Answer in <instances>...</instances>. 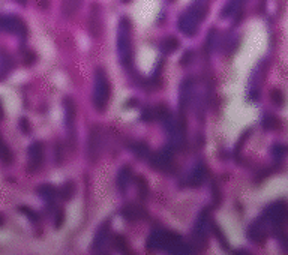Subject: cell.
<instances>
[{"instance_id":"cell-9","label":"cell","mask_w":288,"mask_h":255,"mask_svg":"<svg viewBox=\"0 0 288 255\" xmlns=\"http://www.w3.org/2000/svg\"><path fill=\"white\" fill-rule=\"evenodd\" d=\"M101 32H102V21H101L99 5L93 3L92 5V15H90V33L93 36H99Z\"/></svg>"},{"instance_id":"cell-2","label":"cell","mask_w":288,"mask_h":255,"mask_svg":"<svg viewBox=\"0 0 288 255\" xmlns=\"http://www.w3.org/2000/svg\"><path fill=\"white\" fill-rule=\"evenodd\" d=\"M264 218L267 219L269 225L272 227L273 233L276 237H284V227H285V219H287V207L284 201L273 203L272 206L267 207Z\"/></svg>"},{"instance_id":"cell-5","label":"cell","mask_w":288,"mask_h":255,"mask_svg":"<svg viewBox=\"0 0 288 255\" xmlns=\"http://www.w3.org/2000/svg\"><path fill=\"white\" fill-rule=\"evenodd\" d=\"M0 27H3L9 33L20 36V38H24L27 35V27L24 21L17 15H6L3 18H0Z\"/></svg>"},{"instance_id":"cell-17","label":"cell","mask_w":288,"mask_h":255,"mask_svg":"<svg viewBox=\"0 0 288 255\" xmlns=\"http://www.w3.org/2000/svg\"><path fill=\"white\" fill-rule=\"evenodd\" d=\"M38 194L42 195L47 201H53L56 198V195H57V191L51 185H44V186H39Z\"/></svg>"},{"instance_id":"cell-22","label":"cell","mask_w":288,"mask_h":255,"mask_svg":"<svg viewBox=\"0 0 288 255\" xmlns=\"http://www.w3.org/2000/svg\"><path fill=\"white\" fill-rule=\"evenodd\" d=\"M210 227H212V230H213V233L216 234V237L219 239V242H221V245L224 246V249L225 251H228L230 249V245L227 243V240H225V237H224V233L221 231V228L215 224V222H210Z\"/></svg>"},{"instance_id":"cell-32","label":"cell","mask_w":288,"mask_h":255,"mask_svg":"<svg viewBox=\"0 0 288 255\" xmlns=\"http://www.w3.org/2000/svg\"><path fill=\"white\" fill-rule=\"evenodd\" d=\"M234 255H251L248 251H243V249H240V251H236L234 252Z\"/></svg>"},{"instance_id":"cell-16","label":"cell","mask_w":288,"mask_h":255,"mask_svg":"<svg viewBox=\"0 0 288 255\" xmlns=\"http://www.w3.org/2000/svg\"><path fill=\"white\" fill-rule=\"evenodd\" d=\"M129 182H131V170H129V167H123V168L119 171V177H117L119 188H120L122 191H125Z\"/></svg>"},{"instance_id":"cell-28","label":"cell","mask_w":288,"mask_h":255,"mask_svg":"<svg viewBox=\"0 0 288 255\" xmlns=\"http://www.w3.org/2000/svg\"><path fill=\"white\" fill-rule=\"evenodd\" d=\"M63 218H65L63 210H59V212H57V216H56V228L62 227V224H63Z\"/></svg>"},{"instance_id":"cell-24","label":"cell","mask_w":288,"mask_h":255,"mask_svg":"<svg viewBox=\"0 0 288 255\" xmlns=\"http://www.w3.org/2000/svg\"><path fill=\"white\" fill-rule=\"evenodd\" d=\"M272 101L275 102V104H278L279 107H282V104H284V95H282V92L281 90H278V89H275V90H272Z\"/></svg>"},{"instance_id":"cell-15","label":"cell","mask_w":288,"mask_h":255,"mask_svg":"<svg viewBox=\"0 0 288 255\" xmlns=\"http://www.w3.org/2000/svg\"><path fill=\"white\" fill-rule=\"evenodd\" d=\"M177 48H179V41H177L176 38L170 36V38L164 39V42H162V51H164L165 54L174 53V51H176Z\"/></svg>"},{"instance_id":"cell-8","label":"cell","mask_w":288,"mask_h":255,"mask_svg":"<svg viewBox=\"0 0 288 255\" xmlns=\"http://www.w3.org/2000/svg\"><path fill=\"white\" fill-rule=\"evenodd\" d=\"M152 164L158 170L168 171V168L173 165V152H171V149H162V150H159L156 155L153 156Z\"/></svg>"},{"instance_id":"cell-13","label":"cell","mask_w":288,"mask_h":255,"mask_svg":"<svg viewBox=\"0 0 288 255\" xmlns=\"http://www.w3.org/2000/svg\"><path fill=\"white\" fill-rule=\"evenodd\" d=\"M108 233H110V221L104 222V225L98 230L96 237H95V243H93L95 249H99V248H101V246L107 242V239H108Z\"/></svg>"},{"instance_id":"cell-11","label":"cell","mask_w":288,"mask_h":255,"mask_svg":"<svg viewBox=\"0 0 288 255\" xmlns=\"http://www.w3.org/2000/svg\"><path fill=\"white\" fill-rule=\"evenodd\" d=\"M80 6H81V0H63L62 12L65 17H72L78 12Z\"/></svg>"},{"instance_id":"cell-18","label":"cell","mask_w":288,"mask_h":255,"mask_svg":"<svg viewBox=\"0 0 288 255\" xmlns=\"http://www.w3.org/2000/svg\"><path fill=\"white\" fill-rule=\"evenodd\" d=\"M65 111H66V123L69 125L74 120L75 116V105H74V101L66 98L65 99Z\"/></svg>"},{"instance_id":"cell-34","label":"cell","mask_w":288,"mask_h":255,"mask_svg":"<svg viewBox=\"0 0 288 255\" xmlns=\"http://www.w3.org/2000/svg\"><path fill=\"white\" fill-rule=\"evenodd\" d=\"M17 2H18L20 5H24V3H26V0H17Z\"/></svg>"},{"instance_id":"cell-31","label":"cell","mask_w":288,"mask_h":255,"mask_svg":"<svg viewBox=\"0 0 288 255\" xmlns=\"http://www.w3.org/2000/svg\"><path fill=\"white\" fill-rule=\"evenodd\" d=\"M35 59H36V56H35L33 53H27V56L24 57V62H26L27 65H30V63H32V62H33Z\"/></svg>"},{"instance_id":"cell-23","label":"cell","mask_w":288,"mask_h":255,"mask_svg":"<svg viewBox=\"0 0 288 255\" xmlns=\"http://www.w3.org/2000/svg\"><path fill=\"white\" fill-rule=\"evenodd\" d=\"M134 153H135L137 156H140V158H146L149 155V149H147L146 144L140 143V144H135L134 146Z\"/></svg>"},{"instance_id":"cell-30","label":"cell","mask_w":288,"mask_h":255,"mask_svg":"<svg viewBox=\"0 0 288 255\" xmlns=\"http://www.w3.org/2000/svg\"><path fill=\"white\" fill-rule=\"evenodd\" d=\"M191 59H194V53H192V51H186L185 56H183V59L180 60V63H182V65H188V62H189Z\"/></svg>"},{"instance_id":"cell-26","label":"cell","mask_w":288,"mask_h":255,"mask_svg":"<svg viewBox=\"0 0 288 255\" xmlns=\"http://www.w3.org/2000/svg\"><path fill=\"white\" fill-rule=\"evenodd\" d=\"M236 11V2H230L228 5H225L224 11H222V17H228V15H231L233 12Z\"/></svg>"},{"instance_id":"cell-14","label":"cell","mask_w":288,"mask_h":255,"mask_svg":"<svg viewBox=\"0 0 288 255\" xmlns=\"http://www.w3.org/2000/svg\"><path fill=\"white\" fill-rule=\"evenodd\" d=\"M204 180H206V168L200 165L191 174V185L192 186H200Z\"/></svg>"},{"instance_id":"cell-29","label":"cell","mask_w":288,"mask_h":255,"mask_svg":"<svg viewBox=\"0 0 288 255\" xmlns=\"http://www.w3.org/2000/svg\"><path fill=\"white\" fill-rule=\"evenodd\" d=\"M20 126H21V131L29 134L30 132V125H29V120L27 119H21L20 120Z\"/></svg>"},{"instance_id":"cell-7","label":"cell","mask_w":288,"mask_h":255,"mask_svg":"<svg viewBox=\"0 0 288 255\" xmlns=\"http://www.w3.org/2000/svg\"><path fill=\"white\" fill-rule=\"evenodd\" d=\"M248 236H249V240H252L254 243L257 245H263L266 242V224H264V219H257L251 224V227L248 228Z\"/></svg>"},{"instance_id":"cell-33","label":"cell","mask_w":288,"mask_h":255,"mask_svg":"<svg viewBox=\"0 0 288 255\" xmlns=\"http://www.w3.org/2000/svg\"><path fill=\"white\" fill-rule=\"evenodd\" d=\"M2 225H3V216L0 215V227H2Z\"/></svg>"},{"instance_id":"cell-1","label":"cell","mask_w":288,"mask_h":255,"mask_svg":"<svg viewBox=\"0 0 288 255\" xmlns=\"http://www.w3.org/2000/svg\"><path fill=\"white\" fill-rule=\"evenodd\" d=\"M110 95H111L110 81H108L105 72L102 69H98L96 77H95V89H93V105L98 111L105 110Z\"/></svg>"},{"instance_id":"cell-10","label":"cell","mask_w":288,"mask_h":255,"mask_svg":"<svg viewBox=\"0 0 288 255\" xmlns=\"http://www.w3.org/2000/svg\"><path fill=\"white\" fill-rule=\"evenodd\" d=\"M164 240H165V231L162 230H156L150 234L149 240H147V248L149 251L155 252L159 249H164Z\"/></svg>"},{"instance_id":"cell-3","label":"cell","mask_w":288,"mask_h":255,"mask_svg":"<svg viewBox=\"0 0 288 255\" xmlns=\"http://www.w3.org/2000/svg\"><path fill=\"white\" fill-rule=\"evenodd\" d=\"M207 8L206 6H194L188 12H185L179 18V29L186 35V36H194L198 30L200 21L206 17Z\"/></svg>"},{"instance_id":"cell-25","label":"cell","mask_w":288,"mask_h":255,"mask_svg":"<svg viewBox=\"0 0 288 255\" xmlns=\"http://www.w3.org/2000/svg\"><path fill=\"white\" fill-rule=\"evenodd\" d=\"M137 183H138V191H140V197L144 198L147 195V182L143 177H137Z\"/></svg>"},{"instance_id":"cell-20","label":"cell","mask_w":288,"mask_h":255,"mask_svg":"<svg viewBox=\"0 0 288 255\" xmlns=\"http://www.w3.org/2000/svg\"><path fill=\"white\" fill-rule=\"evenodd\" d=\"M113 243H114V248H116L119 252H123V254H126L128 252V242H126V239L123 237V236H116L114 237V240H113Z\"/></svg>"},{"instance_id":"cell-6","label":"cell","mask_w":288,"mask_h":255,"mask_svg":"<svg viewBox=\"0 0 288 255\" xmlns=\"http://www.w3.org/2000/svg\"><path fill=\"white\" fill-rule=\"evenodd\" d=\"M44 162V144L42 143H33L29 147V170L35 171L38 170Z\"/></svg>"},{"instance_id":"cell-4","label":"cell","mask_w":288,"mask_h":255,"mask_svg":"<svg viewBox=\"0 0 288 255\" xmlns=\"http://www.w3.org/2000/svg\"><path fill=\"white\" fill-rule=\"evenodd\" d=\"M131 23L126 17H123L119 23V35H117V53L119 60L126 65L131 59Z\"/></svg>"},{"instance_id":"cell-35","label":"cell","mask_w":288,"mask_h":255,"mask_svg":"<svg viewBox=\"0 0 288 255\" xmlns=\"http://www.w3.org/2000/svg\"><path fill=\"white\" fill-rule=\"evenodd\" d=\"M123 2H125V3H126V2H129V0H123Z\"/></svg>"},{"instance_id":"cell-19","label":"cell","mask_w":288,"mask_h":255,"mask_svg":"<svg viewBox=\"0 0 288 255\" xmlns=\"http://www.w3.org/2000/svg\"><path fill=\"white\" fill-rule=\"evenodd\" d=\"M74 191H75V185H74L72 182H68V183H65V185L60 188L59 195H60L63 200H69V198L74 195Z\"/></svg>"},{"instance_id":"cell-12","label":"cell","mask_w":288,"mask_h":255,"mask_svg":"<svg viewBox=\"0 0 288 255\" xmlns=\"http://www.w3.org/2000/svg\"><path fill=\"white\" fill-rule=\"evenodd\" d=\"M122 215L128 219V221H137L146 216L144 210L138 206H126L122 212Z\"/></svg>"},{"instance_id":"cell-27","label":"cell","mask_w":288,"mask_h":255,"mask_svg":"<svg viewBox=\"0 0 288 255\" xmlns=\"http://www.w3.org/2000/svg\"><path fill=\"white\" fill-rule=\"evenodd\" d=\"M20 210H21V213L23 215H26L27 218H30L32 221H38V215H36V212H33L32 209H29V207H20Z\"/></svg>"},{"instance_id":"cell-21","label":"cell","mask_w":288,"mask_h":255,"mask_svg":"<svg viewBox=\"0 0 288 255\" xmlns=\"http://www.w3.org/2000/svg\"><path fill=\"white\" fill-rule=\"evenodd\" d=\"M263 126L266 128V129H276V126H279V120L275 117V116H272V114H267V116H264V119H263Z\"/></svg>"}]
</instances>
